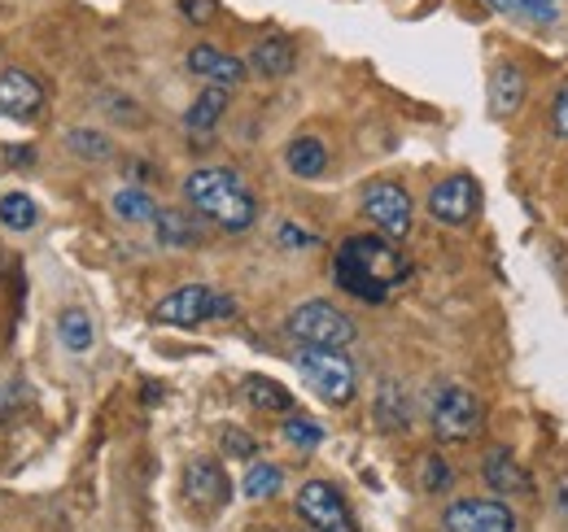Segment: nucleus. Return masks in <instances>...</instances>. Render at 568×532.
<instances>
[{
	"label": "nucleus",
	"mask_w": 568,
	"mask_h": 532,
	"mask_svg": "<svg viewBox=\"0 0 568 532\" xmlns=\"http://www.w3.org/2000/svg\"><path fill=\"white\" fill-rule=\"evenodd\" d=\"M412 275V263L394 249L385 236H351L337 258H333V279L342 293H351L367 306H381L394 297V288Z\"/></svg>",
	"instance_id": "f257e3e1"
},
{
	"label": "nucleus",
	"mask_w": 568,
	"mask_h": 532,
	"mask_svg": "<svg viewBox=\"0 0 568 532\" xmlns=\"http://www.w3.org/2000/svg\"><path fill=\"white\" fill-rule=\"evenodd\" d=\"M184 197L189 205L211 218L214 227L223 232H250L258 223V201L245 188V180L227 166H202L184 180Z\"/></svg>",
	"instance_id": "f03ea898"
},
{
	"label": "nucleus",
	"mask_w": 568,
	"mask_h": 532,
	"mask_svg": "<svg viewBox=\"0 0 568 532\" xmlns=\"http://www.w3.org/2000/svg\"><path fill=\"white\" fill-rule=\"evenodd\" d=\"M293 367L302 371L306 389H311L315 398H324L328 406H346V401L355 398V389H358L355 362H351L342 349H306V345H297Z\"/></svg>",
	"instance_id": "7ed1b4c3"
},
{
	"label": "nucleus",
	"mask_w": 568,
	"mask_h": 532,
	"mask_svg": "<svg viewBox=\"0 0 568 532\" xmlns=\"http://www.w3.org/2000/svg\"><path fill=\"white\" fill-rule=\"evenodd\" d=\"M232 315H236V301L211 284H184L153 306V324H166V328H197L206 319H232Z\"/></svg>",
	"instance_id": "20e7f679"
},
{
	"label": "nucleus",
	"mask_w": 568,
	"mask_h": 532,
	"mask_svg": "<svg viewBox=\"0 0 568 532\" xmlns=\"http://www.w3.org/2000/svg\"><path fill=\"white\" fill-rule=\"evenodd\" d=\"M288 336L306 349H346L358 336L355 319L342 315L333 301H302L288 315Z\"/></svg>",
	"instance_id": "39448f33"
},
{
	"label": "nucleus",
	"mask_w": 568,
	"mask_h": 532,
	"mask_svg": "<svg viewBox=\"0 0 568 532\" xmlns=\"http://www.w3.org/2000/svg\"><path fill=\"white\" fill-rule=\"evenodd\" d=\"M428 419H433L437 441H473L481 432V423H486V406L468 385H442L433 393Z\"/></svg>",
	"instance_id": "423d86ee"
},
{
	"label": "nucleus",
	"mask_w": 568,
	"mask_h": 532,
	"mask_svg": "<svg viewBox=\"0 0 568 532\" xmlns=\"http://www.w3.org/2000/svg\"><path fill=\"white\" fill-rule=\"evenodd\" d=\"M297 515L311 524L315 532H358L355 515H351V507H346V498H342V489L337 484H328V480H306L302 489H297Z\"/></svg>",
	"instance_id": "0eeeda50"
},
{
	"label": "nucleus",
	"mask_w": 568,
	"mask_h": 532,
	"mask_svg": "<svg viewBox=\"0 0 568 532\" xmlns=\"http://www.w3.org/2000/svg\"><path fill=\"white\" fill-rule=\"evenodd\" d=\"M363 214H367V223H376V232L385 241H403L412 232V197L394 180H372L363 188Z\"/></svg>",
	"instance_id": "6e6552de"
},
{
	"label": "nucleus",
	"mask_w": 568,
	"mask_h": 532,
	"mask_svg": "<svg viewBox=\"0 0 568 532\" xmlns=\"http://www.w3.org/2000/svg\"><path fill=\"white\" fill-rule=\"evenodd\" d=\"M442 532H516V515L495 498H455L442 511Z\"/></svg>",
	"instance_id": "1a4fd4ad"
},
{
	"label": "nucleus",
	"mask_w": 568,
	"mask_h": 532,
	"mask_svg": "<svg viewBox=\"0 0 568 532\" xmlns=\"http://www.w3.org/2000/svg\"><path fill=\"white\" fill-rule=\"evenodd\" d=\"M477 209H481V188H477L473 175H450V180H442V184L428 193V214H433L437 223H446V227L473 223Z\"/></svg>",
	"instance_id": "9d476101"
},
{
	"label": "nucleus",
	"mask_w": 568,
	"mask_h": 532,
	"mask_svg": "<svg viewBox=\"0 0 568 532\" xmlns=\"http://www.w3.org/2000/svg\"><path fill=\"white\" fill-rule=\"evenodd\" d=\"M184 498L202 511H219L232 502V480L214 459H193L184 467Z\"/></svg>",
	"instance_id": "9b49d317"
},
{
	"label": "nucleus",
	"mask_w": 568,
	"mask_h": 532,
	"mask_svg": "<svg viewBox=\"0 0 568 532\" xmlns=\"http://www.w3.org/2000/svg\"><path fill=\"white\" fill-rule=\"evenodd\" d=\"M44 105V83L27 70H4L0 74V119H31Z\"/></svg>",
	"instance_id": "f8f14e48"
},
{
	"label": "nucleus",
	"mask_w": 568,
	"mask_h": 532,
	"mask_svg": "<svg viewBox=\"0 0 568 532\" xmlns=\"http://www.w3.org/2000/svg\"><path fill=\"white\" fill-rule=\"evenodd\" d=\"M189 70L193 74H202V79H211L214 88H236V83H245V74L250 66L241 62V58H232V53H223V49H214V44H197V49H189Z\"/></svg>",
	"instance_id": "ddd939ff"
},
{
	"label": "nucleus",
	"mask_w": 568,
	"mask_h": 532,
	"mask_svg": "<svg viewBox=\"0 0 568 532\" xmlns=\"http://www.w3.org/2000/svg\"><path fill=\"white\" fill-rule=\"evenodd\" d=\"M525 92H529V79H525L520 66L498 62V66L490 70V114H495V119H511V114L525 105Z\"/></svg>",
	"instance_id": "4468645a"
},
{
	"label": "nucleus",
	"mask_w": 568,
	"mask_h": 532,
	"mask_svg": "<svg viewBox=\"0 0 568 532\" xmlns=\"http://www.w3.org/2000/svg\"><path fill=\"white\" fill-rule=\"evenodd\" d=\"M481 475H486V484H490L495 493H529V475H525V467L516 463V454H511L507 446L486 450Z\"/></svg>",
	"instance_id": "2eb2a0df"
},
{
	"label": "nucleus",
	"mask_w": 568,
	"mask_h": 532,
	"mask_svg": "<svg viewBox=\"0 0 568 532\" xmlns=\"http://www.w3.org/2000/svg\"><path fill=\"white\" fill-rule=\"evenodd\" d=\"M284 166L297 175V180H320L328 171V144L320 135H297L288 140L284 149Z\"/></svg>",
	"instance_id": "dca6fc26"
},
{
	"label": "nucleus",
	"mask_w": 568,
	"mask_h": 532,
	"mask_svg": "<svg viewBox=\"0 0 568 532\" xmlns=\"http://www.w3.org/2000/svg\"><path fill=\"white\" fill-rule=\"evenodd\" d=\"M297 62V49L284 40V35H272V40H263L254 53H250V66L258 70L263 79H284L288 70Z\"/></svg>",
	"instance_id": "f3484780"
},
{
	"label": "nucleus",
	"mask_w": 568,
	"mask_h": 532,
	"mask_svg": "<svg viewBox=\"0 0 568 532\" xmlns=\"http://www.w3.org/2000/svg\"><path fill=\"white\" fill-rule=\"evenodd\" d=\"M241 393L250 406H258V410H267V415H288L293 410V393L276 385V380H267V376H245L241 380Z\"/></svg>",
	"instance_id": "a211bd4d"
},
{
	"label": "nucleus",
	"mask_w": 568,
	"mask_h": 532,
	"mask_svg": "<svg viewBox=\"0 0 568 532\" xmlns=\"http://www.w3.org/2000/svg\"><path fill=\"white\" fill-rule=\"evenodd\" d=\"M227 96H232L227 88H214V83H211V88H206V92H202V96L189 105L184 127H189V132H214V127H219V119L227 114Z\"/></svg>",
	"instance_id": "6ab92c4d"
},
{
	"label": "nucleus",
	"mask_w": 568,
	"mask_h": 532,
	"mask_svg": "<svg viewBox=\"0 0 568 532\" xmlns=\"http://www.w3.org/2000/svg\"><path fill=\"white\" fill-rule=\"evenodd\" d=\"M58 340H62L71 354H88V349H92V340H97V324H92V315H88V310H79V306H67V310L58 315Z\"/></svg>",
	"instance_id": "aec40b11"
},
{
	"label": "nucleus",
	"mask_w": 568,
	"mask_h": 532,
	"mask_svg": "<svg viewBox=\"0 0 568 532\" xmlns=\"http://www.w3.org/2000/svg\"><path fill=\"white\" fill-rule=\"evenodd\" d=\"M407 419H412V410H407V393H403V385L385 380V385H381V393H376V423H381V432H403V428H407Z\"/></svg>",
	"instance_id": "412c9836"
},
{
	"label": "nucleus",
	"mask_w": 568,
	"mask_h": 532,
	"mask_svg": "<svg viewBox=\"0 0 568 532\" xmlns=\"http://www.w3.org/2000/svg\"><path fill=\"white\" fill-rule=\"evenodd\" d=\"M153 227H158V241L171 245V249H180V245H197V223H193L184 209H158Z\"/></svg>",
	"instance_id": "4be33fe9"
},
{
	"label": "nucleus",
	"mask_w": 568,
	"mask_h": 532,
	"mask_svg": "<svg viewBox=\"0 0 568 532\" xmlns=\"http://www.w3.org/2000/svg\"><path fill=\"white\" fill-rule=\"evenodd\" d=\"M284 484V471L276 463H254L245 471V480H241V493L250 498V502H267V498H276Z\"/></svg>",
	"instance_id": "5701e85b"
},
{
	"label": "nucleus",
	"mask_w": 568,
	"mask_h": 532,
	"mask_svg": "<svg viewBox=\"0 0 568 532\" xmlns=\"http://www.w3.org/2000/svg\"><path fill=\"white\" fill-rule=\"evenodd\" d=\"M110 209L123 218V223H153L158 218V201L149 197L144 188H119Z\"/></svg>",
	"instance_id": "b1692460"
},
{
	"label": "nucleus",
	"mask_w": 568,
	"mask_h": 532,
	"mask_svg": "<svg viewBox=\"0 0 568 532\" xmlns=\"http://www.w3.org/2000/svg\"><path fill=\"white\" fill-rule=\"evenodd\" d=\"M0 223L9 232H31L40 223V205L27 197V193H4L0 197Z\"/></svg>",
	"instance_id": "393cba45"
},
{
	"label": "nucleus",
	"mask_w": 568,
	"mask_h": 532,
	"mask_svg": "<svg viewBox=\"0 0 568 532\" xmlns=\"http://www.w3.org/2000/svg\"><path fill=\"white\" fill-rule=\"evenodd\" d=\"M67 149H71L74 157H83V162H105V157L114 153V144H110V135L88 132V127H79V132L67 135Z\"/></svg>",
	"instance_id": "a878e982"
},
{
	"label": "nucleus",
	"mask_w": 568,
	"mask_h": 532,
	"mask_svg": "<svg viewBox=\"0 0 568 532\" xmlns=\"http://www.w3.org/2000/svg\"><path fill=\"white\" fill-rule=\"evenodd\" d=\"M281 432H284V441L297 446V450H315V446L324 441V428H320L315 419H302V415H288Z\"/></svg>",
	"instance_id": "bb28decb"
},
{
	"label": "nucleus",
	"mask_w": 568,
	"mask_h": 532,
	"mask_svg": "<svg viewBox=\"0 0 568 532\" xmlns=\"http://www.w3.org/2000/svg\"><path fill=\"white\" fill-rule=\"evenodd\" d=\"M416 471H420V489H425V493H442V489H450V480H455V471L442 463L437 454H425Z\"/></svg>",
	"instance_id": "cd10ccee"
},
{
	"label": "nucleus",
	"mask_w": 568,
	"mask_h": 532,
	"mask_svg": "<svg viewBox=\"0 0 568 532\" xmlns=\"http://www.w3.org/2000/svg\"><path fill=\"white\" fill-rule=\"evenodd\" d=\"M219 446H223V454H232V459H250V454H254V441H250L241 428H223Z\"/></svg>",
	"instance_id": "c85d7f7f"
},
{
	"label": "nucleus",
	"mask_w": 568,
	"mask_h": 532,
	"mask_svg": "<svg viewBox=\"0 0 568 532\" xmlns=\"http://www.w3.org/2000/svg\"><path fill=\"white\" fill-rule=\"evenodd\" d=\"M551 132L568 140V83L556 92V105H551Z\"/></svg>",
	"instance_id": "c756f323"
},
{
	"label": "nucleus",
	"mask_w": 568,
	"mask_h": 532,
	"mask_svg": "<svg viewBox=\"0 0 568 532\" xmlns=\"http://www.w3.org/2000/svg\"><path fill=\"white\" fill-rule=\"evenodd\" d=\"M180 9H184V18L197 22V27L214 18V0H180Z\"/></svg>",
	"instance_id": "7c9ffc66"
},
{
	"label": "nucleus",
	"mask_w": 568,
	"mask_h": 532,
	"mask_svg": "<svg viewBox=\"0 0 568 532\" xmlns=\"http://www.w3.org/2000/svg\"><path fill=\"white\" fill-rule=\"evenodd\" d=\"M281 245H302V249H311V245H320V236H311V232H302V227H293V223H281Z\"/></svg>",
	"instance_id": "2f4dec72"
},
{
	"label": "nucleus",
	"mask_w": 568,
	"mask_h": 532,
	"mask_svg": "<svg viewBox=\"0 0 568 532\" xmlns=\"http://www.w3.org/2000/svg\"><path fill=\"white\" fill-rule=\"evenodd\" d=\"M516 9H525V13L542 18V22H551V18H556V0H516Z\"/></svg>",
	"instance_id": "473e14b6"
},
{
	"label": "nucleus",
	"mask_w": 568,
	"mask_h": 532,
	"mask_svg": "<svg viewBox=\"0 0 568 532\" xmlns=\"http://www.w3.org/2000/svg\"><path fill=\"white\" fill-rule=\"evenodd\" d=\"M13 406H18V398H13L9 389H0V423H4L9 415H13Z\"/></svg>",
	"instance_id": "72a5a7b5"
},
{
	"label": "nucleus",
	"mask_w": 568,
	"mask_h": 532,
	"mask_svg": "<svg viewBox=\"0 0 568 532\" xmlns=\"http://www.w3.org/2000/svg\"><path fill=\"white\" fill-rule=\"evenodd\" d=\"M556 507H560V515L568 520V480L560 484V502H556Z\"/></svg>",
	"instance_id": "f704fd0d"
}]
</instances>
